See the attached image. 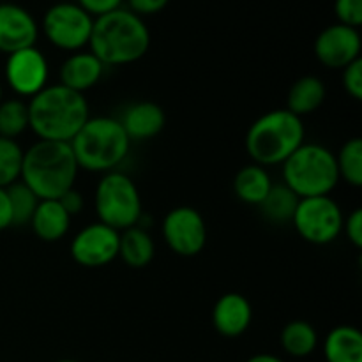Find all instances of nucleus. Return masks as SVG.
<instances>
[{
  "label": "nucleus",
  "mask_w": 362,
  "mask_h": 362,
  "mask_svg": "<svg viewBox=\"0 0 362 362\" xmlns=\"http://www.w3.org/2000/svg\"><path fill=\"white\" fill-rule=\"evenodd\" d=\"M90 52L105 66H129L147 55L151 48V30L144 18L127 7L94 18Z\"/></svg>",
  "instance_id": "obj_2"
},
{
  "label": "nucleus",
  "mask_w": 362,
  "mask_h": 362,
  "mask_svg": "<svg viewBox=\"0 0 362 362\" xmlns=\"http://www.w3.org/2000/svg\"><path fill=\"white\" fill-rule=\"evenodd\" d=\"M94 205L99 223L108 225L117 232L136 226L144 212L136 184L129 175L117 170L103 173L95 186Z\"/></svg>",
  "instance_id": "obj_7"
},
{
  "label": "nucleus",
  "mask_w": 362,
  "mask_h": 362,
  "mask_svg": "<svg viewBox=\"0 0 362 362\" xmlns=\"http://www.w3.org/2000/svg\"><path fill=\"white\" fill-rule=\"evenodd\" d=\"M4 99V88H2V83H0V101Z\"/></svg>",
  "instance_id": "obj_37"
},
{
  "label": "nucleus",
  "mask_w": 362,
  "mask_h": 362,
  "mask_svg": "<svg viewBox=\"0 0 362 362\" xmlns=\"http://www.w3.org/2000/svg\"><path fill=\"white\" fill-rule=\"evenodd\" d=\"M253 306L237 292H228L216 300L212 308V325L225 338H239L250 329Z\"/></svg>",
  "instance_id": "obj_15"
},
{
  "label": "nucleus",
  "mask_w": 362,
  "mask_h": 362,
  "mask_svg": "<svg viewBox=\"0 0 362 362\" xmlns=\"http://www.w3.org/2000/svg\"><path fill=\"white\" fill-rule=\"evenodd\" d=\"M28 129V106L23 99L11 98L0 101V136L16 140Z\"/></svg>",
  "instance_id": "obj_25"
},
{
  "label": "nucleus",
  "mask_w": 362,
  "mask_h": 362,
  "mask_svg": "<svg viewBox=\"0 0 362 362\" xmlns=\"http://www.w3.org/2000/svg\"><path fill=\"white\" fill-rule=\"evenodd\" d=\"M39 25L30 11L18 4H0V52L11 55L32 48L39 39Z\"/></svg>",
  "instance_id": "obj_14"
},
{
  "label": "nucleus",
  "mask_w": 362,
  "mask_h": 362,
  "mask_svg": "<svg viewBox=\"0 0 362 362\" xmlns=\"http://www.w3.org/2000/svg\"><path fill=\"white\" fill-rule=\"evenodd\" d=\"M105 67V64L92 52H74L60 66L59 83L83 94L101 81Z\"/></svg>",
  "instance_id": "obj_16"
},
{
  "label": "nucleus",
  "mask_w": 362,
  "mask_h": 362,
  "mask_svg": "<svg viewBox=\"0 0 362 362\" xmlns=\"http://www.w3.org/2000/svg\"><path fill=\"white\" fill-rule=\"evenodd\" d=\"M343 221L345 216L341 207L334 198H331V194L300 198L292 218L296 232L315 246H327L334 243L343 232Z\"/></svg>",
  "instance_id": "obj_9"
},
{
  "label": "nucleus",
  "mask_w": 362,
  "mask_h": 362,
  "mask_svg": "<svg viewBox=\"0 0 362 362\" xmlns=\"http://www.w3.org/2000/svg\"><path fill=\"white\" fill-rule=\"evenodd\" d=\"M272 187V179L267 168L260 165L243 166L233 177V191L240 202L247 205H260Z\"/></svg>",
  "instance_id": "obj_22"
},
{
  "label": "nucleus",
  "mask_w": 362,
  "mask_h": 362,
  "mask_svg": "<svg viewBox=\"0 0 362 362\" xmlns=\"http://www.w3.org/2000/svg\"><path fill=\"white\" fill-rule=\"evenodd\" d=\"M94 18L76 2H57L48 7L39 30L62 52H81L90 41Z\"/></svg>",
  "instance_id": "obj_8"
},
{
  "label": "nucleus",
  "mask_w": 362,
  "mask_h": 362,
  "mask_svg": "<svg viewBox=\"0 0 362 362\" xmlns=\"http://www.w3.org/2000/svg\"><path fill=\"white\" fill-rule=\"evenodd\" d=\"M334 13L338 23L359 28L362 25V0H336Z\"/></svg>",
  "instance_id": "obj_29"
},
{
  "label": "nucleus",
  "mask_w": 362,
  "mask_h": 362,
  "mask_svg": "<svg viewBox=\"0 0 362 362\" xmlns=\"http://www.w3.org/2000/svg\"><path fill=\"white\" fill-rule=\"evenodd\" d=\"M55 362H78V361H73V359H62V361H55Z\"/></svg>",
  "instance_id": "obj_38"
},
{
  "label": "nucleus",
  "mask_w": 362,
  "mask_h": 362,
  "mask_svg": "<svg viewBox=\"0 0 362 362\" xmlns=\"http://www.w3.org/2000/svg\"><path fill=\"white\" fill-rule=\"evenodd\" d=\"M124 2H127V9H129L131 13L144 18L161 13V11L168 6L170 0H124Z\"/></svg>",
  "instance_id": "obj_33"
},
{
  "label": "nucleus",
  "mask_w": 362,
  "mask_h": 362,
  "mask_svg": "<svg viewBox=\"0 0 362 362\" xmlns=\"http://www.w3.org/2000/svg\"><path fill=\"white\" fill-rule=\"evenodd\" d=\"M362 39L359 28L334 23L325 27L317 35L313 45L315 57L322 66L329 69H345L361 59Z\"/></svg>",
  "instance_id": "obj_13"
},
{
  "label": "nucleus",
  "mask_w": 362,
  "mask_h": 362,
  "mask_svg": "<svg viewBox=\"0 0 362 362\" xmlns=\"http://www.w3.org/2000/svg\"><path fill=\"white\" fill-rule=\"evenodd\" d=\"M156 244L154 239L147 230L141 226H131V228L120 232L119 240V257L124 264L131 269H144L154 260Z\"/></svg>",
  "instance_id": "obj_21"
},
{
  "label": "nucleus",
  "mask_w": 362,
  "mask_h": 362,
  "mask_svg": "<svg viewBox=\"0 0 362 362\" xmlns=\"http://www.w3.org/2000/svg\"><path fill=\"white\" fill-rule=\"evenodd\" d=\"M0 4H2V0H0Z\"/></svg>",
  "instance_id": "obj_39"
},
{
  "label": "nucleus",
  "mask_w": 362,
  "mask_h": 362,
  "mask_svg": "<svg viewBox=\"0 0 362 362\" xmlns=\"http://www.w3.org/2000/svg\"><path fill=\"white\" fill-rule=\"evenodd\" d=\"M80 168L69 144L37 140L23 151L20 180L39 200H59L73 189Z\"/></svg>",
  "instance_id": "obj_3"
},
{
  "label": "nucleus",
  "mask_w": 362,
  "mask_h": 362,
  "mask_svg": "<svg viewBox=\"0 0 362 362\" xmlns=\"http://www.w3.org/2000/svg\"><path fill=\"white\" fill-rule=\"evenodd\" d=\"M71 216L59 200H39L30 223L35 235L45 243H57L64 239L71 228Z\"/></svg>",
  "instance_id": "obj_18"
},
{
  "label": "nucleus",
  "mask_w": 362,
  "mask_h": 362,
  "mask_svg": "<svg viewBox=\"0 0 362 362\" xmlns=\"http://www.w3.org/2000/svg\"><path fill=\"white\" fill-rule=\"evenodd\" d=\"M281 166L283 184L299 198L329 197L339 182L334 152L320 144L304 141Z\"/></svg>",
  "instance_id": "obj_6"
},
{
  "label": "nucleus",
  "mask_w": 362,
  "mask_h": 362,
  "mask_svg": "<svg viewBox=\"0 0 362 362\" xmlns=\"http://www.w3.org/2000/svg\"><path fill=\"white\" fill-rule=\"evenodd\" d=\"M246 362H285L279 359L278 356H272V354H257V356L250 357Z\"/></svg>",
  "instance_id": "obj_36"
},
{
  "label": "nucleus",
  "mask_w": 362,
  "mask_h": 362,
  "mask_svg": "<svg viewBox=\"0 0 362 362\" xmlns=\"http://www.w3.org/2000/svg\"><path fill=\"white\" fill-rule=\"evenodd\" d=\"M299 200L300 198L283 182L272 184L271 191H269L265 200L258 207H260L265 219H269L271 223L283 225V223H292L293 212H296Z\"/></svg>",
  "instance_id": "obj_24"
},
{
  "label": "nucleus",
  "mask_w": 362,
  "mask_h": 362,
  "mask_svg": "<svg viewBox=\"0 0 362 362\" xmlns=\"http://www.w3.org/2000/svg\"><path fill=\"white\" fill-rule=\"evenodd\" d=\"M7 189V197H9L11 212H13V226L28 225L34 216L35 209H37L39 198L35 197L34 191L28 186H25L21 180L11 184Z\"/></svg>",
  "instance_id": "obj_27"
},
{
  "label": "nucleus",
  "mask_w": 362,
  "mask_h": 362,
  "mask_svg": "<svg viewBox=\"0 0 362 362\" xmlns=\"http://www.w3.org/2000/svg\"><path fill=\"white\" fill-rule=\"evenodd\" d=\"M341 81L346 94H349L350 98L356 99V101H361L362 99V59H357L356 62H352L350 66H346L345 69H343Z\"/></svg>",
  "instance_id": "obj_30"
},
{
  "label": "nucleus",
  "mask_w": 362,
  "mask_h": 362,
  "mask_svg": "<svg viewBox=\"0 0 362 362\" xmlns=\"http://www.w3.org/2000/svg\"><path fill=\"white\" fill-rule=\"evenodd\" d=\"M80 7H83L92 18H99L103 14H108L112 11L120 9L124 0H76Z\"/></svg>",
  "instance_id": "obj_32"
},
{
  "label": "nucleus",
  "mask_w": 362,
  "mask_h": 362,
  "mask_svg": "<svg viewBox=\"0 0 362 362\" xmlns=\"http://www.w3.org/2000/svg\"><path fill=\"white\" fill-rule=\"evenodd\" d=\"M23 148L16 140L0 136V187H9L20 180Z\"/></svg>",
  "instance_id": "obj_28"
},
{
  "label": "nucleus",
  "mask_w": 362,
  "mask_h": 362,
  "mask_svg": "<svg viewBox=\"0 0 362 362\" xmlns=\"http://www.w3.org/2000/svg\"><path fill=\"white\" fill-rule=\"evenodd\" d=\"M336 156V166H338L339 179L345 180L352 187L362 186V140L361 138H350L341 145Z\"/></svg>",
  "instance_id": "obj_26"
},
{
  "label": "nucleus",
  "mask_w": 362,
  "mask_h": 362,
  "mask_svg": "<svg viewBox=\"0 0 362 362\" xmlns=\"http://www.w3.org/2000/svg\"><path fill=\"white\" fill-rule=\"evenodd\" d=\"M120 232L108 225L95 221L83 226L73 237L69 253L78 265L87 269H99L119 258Z\"/></svg>",
  "instance_id": "obj_11"
},
{
  "label": "nucleus",
  "mask_w": 362,
  "mask_h": 362,
  "mask_svg": "<svg viewBox=\"0 0 362 362\" xmlns=\"http://www.w3.org/2000/svg\"><path fill=\"white\" fill-rule=\"evenodd\" d=\"M325 98H327V88H325L324 80L308 74L293 81L290 87L288 95H286V110L303 119L304 115L317 112L325 103Z\"/></svg>",
  "instance_id": "obj_19"
},
{
  "label": "nucleus",
  "mask_w": 362,
  "mask_h": 362,
  "mask_svg": "<svg viewBox=\"0 0 362 362\" xmlns=\"http://www.w3.org/2000/svg\"><path fill=\"white\" fill-rule=\"evenodd\" d=\"M306 138V127L300 117L286 108L271 110L258 117L246 133V152L255 165L264 168L283 165Z\"/></svg>",
  "instance_id": "obj_4"
},
{
  "label": "nucleus",
  "mask_w": 362,
  "mask_h": 362,
  "mask_svg": "<svg viewBox=\"0 0 362 362\" xmlns=\"http://www.w3.org/2000/svg\"><path fill=\"white\" fill-rule=\"evenodd\" d=\"M283 350L290 357L303 359V357L311 356L318 346V334L317 329L306 320H292L283 327L281 331Z\"/></svg>",
  "instance_id": "obj_23"
},
{
  "label": "nucleus",
  "mask_w": 362,
  "mask_h": 362,
  "mask_svg": "<svg viewBox=\"0 0 362 362\" xmlns=\"http://www.w3.org/2000/svg\"><path fill=\"white\" fill-rule=\"evenodd\" d=\"M120 124L131 141H144L158 136L165 129L166 115L158 103L138 101L126 108Z\"/></svg>",
  "instance_id": "obj_17"
},
{
  "label": "nucleus",
  "mask_w": 362,
  "mask_h": 362,
  "mask_svg": "<svg viewBox=\"0 0 362 362\" xmlns=\"http://www.w3.org/2000/svg\"><path fill=\"white\" fill-rule=\"evenodd\" d=\"M161 232L170 250L184 258L200 255L207 244V225L204 216L189 205L172 209L163 219Z\"/></svg>",
  "instance_id": "obj_10"
},
{
  "label": "nucleus",
  "mask_w": 362,
  "mask_h": 362,
  "mask_svg": "<svg viewBox=\"0 0 362 362\" xmlns=\"http://www.w3.org/2000/svg\"><path fill=\"white\" fill-rule=\"evenodd\" d=\"M69 145L78 168L92 173H108L127 158L131 140L119 119L90 117Z\"/></svg>",
  "instance_id": "obj_5"
},
{
  "label": "nucleus",
  "mask_w": 362,
  "mask_h": 362,
  "mask_svg": "<svg viewBox=\"0 0 362 362\" xmlns=\"http://www.w3.org/2000/svg\"><path fill=\"white\" fill-rule=\"evenodd\" d=\"M4 74L14 94L20 98H34L48 85L49 66L45 53L32 46L7 55Z\"/></svg>",
  "instance_id": "obj_12"
},
{
  "label": "nucleus",
  "mask_w": 362,
  "mask_h": 362,
  "mask_svg": "<svg viewBox=\"0 0 362 362\" xmlns=\"http://www.w3.org/2000/svg\"><path fill=\"white\" fill-rule=\"evenodd\" d=\"M13 226V212H11L9 197L6 187H0V232Z\"/></svg>",
  "instance_id": "obj_35"
},
{
  "label": "nucleus",
  "mask_w": 362,
  "mask_h": 362,
  "mask_svg": "<svg viewBox=\"0 0 362 362\" xmlns=\"http://www.w3.org/2000/svg\"><path fill=\"white\" fill-rule=\"evenodd\" d=\"M27 106L28 129L34 131L39 140L69 144L90 119L87 98L60 83L46 85L30 98Z\"/></svg>",
  "instance_id": "obj_1"
},
{
  "label": "nucleus",
  "mask_w": 362,
  "mask_h": 362,
  "mask_svg": "<svg viewBox=\"0 0 362 362\" xmlns=\"http://www.w3.org/2000/svg\"><path fill=\"white\" fill-rule=\"evenodd\" d=\"M327 362H362V334L354 325H338L324 339Z\"/></svg>",
  "instance_id": "obj_20"
},
{
  "label": "nucleus",
  "mask_w": 362,
  "mask_h": 362,
  "mask_svg": "<svg viewBox=\"0 0 362 362\" xmlns=\"http://www.w3.org/2000/svg\"><path fill=\"white\" fill-rule=\"evenodd\" d=\"M59 202H60V205L66 209V212L71 216V218H74V216L80 214V212L83 211V207H85L83 194H81L80 191L74 189V187H73V189L66 191V193H64L62 197L59 198Z\"/></svg>",
  "instance_id": "obj_34"
},
{
  "label": "nucleus",
  "mask_w": 362,
  "mask_h": 362,
  "mask_svg": "<svg viewBox=\"0 0 362 362\" xmlns=\"http://www.w3.org/2000/svg\"><path fill=\"white\" fill-rule=\"evenodd\" d=\"M343 230L346 233V239L361 250L362 247V209H354L349 218L343 221Z\"/></svg>",
  "instance_id": "obj_31"
}]
</instances>
